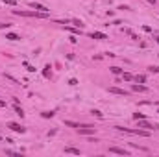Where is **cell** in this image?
<instances>
[{
	"mask_svg": "<svg viewBox=\"0 0 159 157\" xmlns=\"http://www.w3.org/2000/svg\"><path fill=\"white\" fill-rule=\"evenodd\" d=\"M78 133L91 135V133H94V128H93V126H78Z\"/></svg>",
	"mask_w": 159,
	"mask_h": 157,
	"instance_id": "obj_1",
	"label": "cell"
},
{
	"mask_svg": "<svg viewBox=\"0 0 159 157\" xmlns=\"http://www.w3.org/2000/svg\"><path fill=\"white\" fill-rule=\"evenodd\" d=\"M8 128H9V129H13V131H17V133H24V131H26V128H22L21 124H17V122H9V124H8Z\"/></svg>",
	"mask_w": 159,
	"mask_h": 157,
	"instance_id": "obj_2",
	"label": "cell"
},
{
	"mask_svg": "<svg viewBox=\"0 0 159 157\" xmlns=\"http://www.w3.org/2000/svg\"><path fill=\"white\" fill-rule=\"evenodd\" d=\"M109 92L111 94H118V96H128V91L118 89V87H109Z\"/></svg>",
	"mask_w": 159,
	"mask_h": 157,
	"instance_id": "obj_3",
	"label": "cell"
},
{
	"mask_svg": "<svg viewBox=\"0 0 159 157\" xmlns=\"http://www.w3.org/2000/svg\"><path fill=\"white\" fill-rule=\"evenodd\" d=\"M109 152H111V153H118V155H126V157L130 155V152H128V150H124V148H115V146H111V148H109Z\"/></svg>",
	"mask_w": 159,
	"mask_h": 157,
	"instance_id": "obj_4",
	"label": "cell"
},
{
	"mask_svg": "<svg viewBox=\"0 0 159 157\" xmlns=\"http://www.w3.org/2000/svg\"><path fill=\"white\" fill-rule=\"evenodd\" d=\"M30 8L39 9V11H43V13H48V8H46V6H43V4H37V2H30Z\"/></svg>",
	"mask_w": 159,
	"mask_h": 157,
	"instance_id": "obj_5",
	"label": "cell"
},
{
	"mask_svg": "<svg viewBox=\"0 0 159 157\" xmlns=\"http://www.w3.org/2000/svg\"><path fill=\"white\" fill-rule=\"evenodd\" d=\"M89 37L91 39H107V35L102 32H93V33H89Z\"/></svg>",
	"mask_w": 159,
	"mask_h": 157,
	"instance_id": "obj_6",
	"label": "cell"
},
{
	"mask_svg": "<svg viewBox=\"0 0 159 157\" xmlns=\"http://www.w3.org/2000/svg\"><path fill=\"white\" fill-rule=\"evenodd\" d=\"M139 128H146L148 131H150V129H154V126H152V124H148V122H146L144 118H143L141 122H139Z\"/></svg>",
	"mask_w": 159,
	"mask_h": 157,
	"instance_id": "obj_7",
	"label": "cell"
},
{
	"mask_svg": "<svg viewBox=\"0 0 159 157\" xmlns=\"http://www.w3.org/2000/svg\"><path fill=\"white\" fill-rule=\"evenodd\" d=\"M50 68H52L50 65L45 67V70H43V76H45V78H52V70H50Z\"/></svg>",
	"mask_w": 159,
	"mask_h": 157,
	"instance_id": "obj_8",
	"label": "cell"
},
{
	"mask_svg": "<svg viewBox=\"0 0 159 157\" xmlns=\"http://www.w3.org/2000/svg\"><path fill=\"white\" fill-rule=\"evenodd\" d=\"M133 80H135L137 83H144V81H146V76H144V74H139V76L133 78Z\"/></svg>",
	"mask_w": 159,
	"mask_h": 157,
	"instance_id": "obj_9",
	"label": "cell"
},
{
	"mask_svg": "<svg viewBox=\"0 0 159 157\" xmlns=\"http://www.w3.org/2000/svg\"><path fill=\"white\" fill-rule=\"evenodd\" d=\"M131 89H133L135 92H144V91H146V87H144V85H137V83H135Z\"/></svg>",
	"mask_w": 159,
	"mask_h": 157,
	"instance_id": "obj_10",
	"label": "cell"
},
{
	"mask_svg": "<svg viewBox=\"0 0 159 157\" xmlns=\"http://www.w3.org/2000/svg\"><path fill=\"white\" fill-rule=\"evenodd\" d=\"M6 39H9V41H19L21 37H19L17 33H6Z\"/></svg>",
	"mask_w": 159,
	"mask_h": 157,
	"instance_id": "obj_11",
	"label": "cell"
},
{
	"mask_svg": "<svg viewBox=\"0 0 159 157\" xmlns=\"http://www.w3.org/2000/svg\"><path fill=\"white\" fill-rule=\"evenodd\" d=\"M65 153H74V155H80V150H78V148H65Z\"/></svg>",
	"mask_w": 159,
	"mask_h": 157,
	"instance_id": "obj_12",
	"label": "cell"
},
{
	"mask_svg": "<svg viewBox=\"0 0 159 157\" xmlns=\"http://www.w3.org/2000/svg\"><path fill=\"white\" fill-rule=\"evenodd\" d=\"M65 126H70V128H76V129H78L80 124H76V122H72V120H65Z\"/></svg>",
	"mask_w": 159,
	"mask_h": 157,
	"instance_id": "obj_13",
	"label": "cell"
},
{
	"mask_svg": "<svg viewBox=\"0 0 159 157\" xmlns=\"http://www.w3.org/2000/svg\"><path fill=\"white\" fill-rule=\"evenodd\" d=\"M54 115H56L54 111H45V113H43V116H45V118H52Z\"/></svg>",
	"mask_w": 159,
	"mask_h": 157,
	"instance_id": "obj_14",
	"label": "cell"
},
{
	"mask_svg": "<svg viewBox=\"0 0 159 157\" xmlns=\"http://www.w3.org/2000/svg\"><path fill=\"white\" fill-rule=\"evenodd\" d=\"M122 76H124V80H126V81H131V80H133V76H131L130 72H124Z\"/></svg>",
	"mask_w": 159,
	"mask_h": 157,
	"instance_id": "obj_15",
	"label": "cell"
},
{
	"mask_svg": "<svg viewBox=\"0 0 159 157\" xmlns=\"http://www.w3.org/2000/svg\"><path fill=\"white\" fill-rule=\"evenodd\" d=\"M15 113H17L19 116H24V111H22L21 107H19V105H15Z\"/></svg>",
	"mask_w": 159,
	"mask_h": 157,
	"instance_id": "obj_16",
	"label": "cell"
},
{
	"mask_svg": "<svg viewBox=\"0 0 159 157\" xmlns=\"http://www.w3.org/2000/svg\"><path fill=\"white\" fill-rule=\"evenodd\" d=\"M133 118H135V120H143V118H144V115H143V113H135V115H133Z\"/></svg>",
	"mask_w": 159,
	"mask_h": 157,
	"instance_id": "obj_17",
	"label": "cell"
},
{
	"mask_svg": "<svg viewBox=\"0 0 159 157\" xmlns=\"http://www.w3.org/2000/svg\"><path fill=\"white\" fill-rule=\"evenodd\" d=\"M72 24H76V28H83V22L82 21H76V18L72 21Z\"/></svg>",
	"mask_w": 159,
	"mask_h": 157,
	"instance_id": "obj_18",
	"label": "cell"
},
{
	"mask_svg": "<svg viewBox=\"0 0 159 157\" xmlns=\"http://www.w3.org/2000/svg\"><path fill=\"white\" fill-rule=\"evenodd\" d=\"M111 72H113V74H120L122 70H120V68H118V67H111Z\"/></svg>",
	"mask_w": 159,
	"mask_h": 157,
	"instance_id": "obj_19",
	"label": "cell"
},
{
	"mask_svg": "<svg viewBox=\"0 0 159 157\" xmlns=\"http://www.w3.org/2000/svg\"><path fill=\"white\" fill-rule=\"evenodd\" d=\"M2 2H4V4H8V6H15V4H17L15 0H2Z\"/></svg>",
	"mask_w": 159,
	"mask_h": 157,
	"instance_id": "obj_20",
	"label": "cell"
},
{
	"mask_svg": "<svg viewBox=\"0 0 159 157\" xmlns=\"http://www.w3.org/2000/svg\"><path fill=\"white\" fill-rule=\"evenodd\" d=\"M24 67H26L30 72H35V67H32V65H28V63H24Z\"/></svg>",
	"mask_w": 159,
	"mask_h": 157,
	"instance_id": "obj_21",
	"label": "cell"
},
{
	"mask_svg": "<svg viewBox=\"0 0 159 157\" xmlns=\"http://www.w3.org/2000/svg\"><path fill=\"white\" fill-rule=\"evenodd\" d=\"M148 70H150V72H155V74H157V72H159V67H150Z\"/></svg>",
	"mask_w": 159,
	"mask_h": 157,
	"instance_id": "obj_22",
	"label": "cell"
},
{
	"mask_svg": "<svg viewBox=\"0 0 159 157\" xmlns=\"http://www.w3.org/2000/svg\"><path fill=\"white\" fill-rule=\"evenodd\" d=\"M93 115H94V116H98V118H102V116H104L100 111H93Z\"/></svg>",
	"mask_w": 159,
	"mask_h": 157,
	"instance_id": "obj_23",
	"label": "cell"
},
{
	"mask_svg": "<svg viewBox=\"0 0 159 157\" xmlns=\"http://www.w3.org/2000/svg\"><path fill=\"white\" fill-rule=\"evenodd\" d=\"M69 85H78V80H76V78H72V80L69 81Z\"/></svg>",
	"mask_w": 159,
	"mask_h": 157,
	"instance_id": "obj_24",
	"label": "cell"
},
{
	"mask_svg": "<svg viewBox=\"0 0 159 157\" xmlns=\"http://www.w3.org/2000/svg\"><path fill=\"white\" fill-rule=\"evenodd\" d=\"M0 107H6V102L2 100V98H0Z\"/></svg>",
	"mask_w": 159,
	"mask_h": 157,
	"instance_id": "obj_25",
	"label": "cell"
},
{
	"mask_svg": "<svg viewBox=\"0 0 159 157\" xmlns=\"http://www.w3.org/2000/svg\"><path fill=\"white\" fill-rule=\"evenodd\" d=\"M148 2H150V4H155V0H148Z\"/></svg>",
	"mask_w": 159,
	"mask_h": 157,
	"instance_id": "obj_26",
	"label": "cell"
},
{
	"mask_svg": "<svg viewBox=\"0 0 159 157\" xmlns=\"http://www.w3.org/2000/svg\"><path fill=\"white\" fill-rule=\"evenodd\" d=\"M157 43H159V37H157Z\"/></svg>",
	"mask_w": 159,
	"mask_h": 157,
	"instance_id": "obj_27",
	"label": "cell"
},
{
	"mask_svg": "<svg viewBox=\"0 0 159 157\" xmlns=\"http://www.w3.org/2000/svg\"><path fill=\"white\" fill-rule=\"evenodd\" d=\"M0 141H2V137H0Z\"/></svg>",
	"mask_w": 159,
	"mask_h": 157,
	"instance_id": "obj_28",
	"label": "cell"
},
{
	"mask_svg": "<svg viewBox=\"0 0 159 157\" xmlns=\"http://www.w3.org/2000/svg\"><path fill=\"white\" fill-rule=\"evenodd\" d=\"M157 128H159V126H157Z\"/></svg>",
	"mask_w": 159,
	"mask_h": 157,
	"instance_id": "obj_29",
	"label": "cell"
},
{
	"mask_svg": "<svg viewBox=\"0 0 159 157\" xmlns=\"http://www.w3.org/2000/svg\"><path fill=\"white\" fill-rule=\"evenodd\" d=\"M157 113H159V111H157Z\"/></svg>",
	"mask_w": 159,
	"mask_h": 157,
	"instance_id": "obj_30",
	"label": "cell"
}]
</instances>
